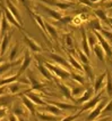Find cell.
<instances>
[{
	"instance_id": "obj_1",
	"label": "cell",
	"mask_w": 112,
	"mask_h": 121,
	"mask_svg": "<svg viewBox=\"0 0 112 121\" xmlns=\"http://www.w3.org/2000/svg\"><path fill=\"white\" fill-rule=\"evenodd\" d=\"M94 34L96 35V39H97V43H99L101 47L103 48V50H104V53H105L110 58H112V47L110 46V43L108 42L105 38L102 35V34L100 33L99 31H93Z\"/></svg>"
},
{
	"instance_id": "obj_2",
	"label": "cell",
	"mask_w": 112,
	"mask_h": 121,
	"mask_svg": "<svg viewBox=\"0 0 112 121\" xmlns=\"http://www.w3.org/2000/svg\"><path fill=\"white\" fill-rule=\"evenodd\" d=\"M45 67L49 69L50 71H52L53 73L58 75L60 79H68L70 78V72H68V70H63L62 67L58 66V65H53L51 63H45Z\"/></svg>"
},
{
	"instance_id": "obj_3",
	"label": "cell",
	"mask_w": 112,
	"mask_h": 121,
	"mask_svg": "<svg viewBox=\"0 0 112 121\" xmlns=\"http://www.w3.org/2000/svg\"><path fill=\"white\" fill-rule=\"evenodd\" d=\"M106 103H108V99H106V98H102V99L99 102V104L95 106V108H94L92 112L88 114V117H87V121L96 120V119L99 118V115L102 113V110L104 108V106L106 105Z\"/></svg>"
},
{
	"instance_id": "obj_4",
	"label": "cell",
	"mask_w": 112,
	"mask_h": 121,
	"mask_svg": "<svg viewBox=\"0 0 112 121\" xmlns=\"http://www.w3.org/2000/svg\"><path fill=\"white\" fill-rule=\"evenodd\" d=\"M39 1H42L44 4H48L50 6H53V7H57L59 9H69L74 6V4L71 2H65V1H61V0H39Z\"/></svg>"
},
{
	"instance_id": "obj_5",
	"label": "cell",
	"mask_w": 112,
	"mask_h": 121,
	"mask_svg": "<svg viewBox=\"0 0 112 121\" xmlns=\"http://www.w3.org/2000/svg\"><path fill=\"white\" fill-rule=\"evenodd\" d=\"M102 94H103V91H100V93H97V95L93 96L90 101L86 102L85 104H84V106L82 108V110H80V111L83 112V111H87V110H91V108H95V106L99 104V102L101 101L102 98H104V97H102Z\"/></svg>"
},
{
	"instance_id": "obj_6",
	"label": "cell",
	"mask_w": 112,
	"mask_h": 121,
	"mask_svg": "<svg viewBox=\"0 0 112 121\" xmlns=\"http://www.w3.org/2000/svg\"><path fill=\"white\" fill-rule=\"evenodd\" d=\"M105 81H106V72L100 74L97 78H95V80H94V87H93L95 94H97V93L101 91V88L104 86Z\"/></svg>"
},
{
	"instance_id": "obj_7",
	"label": "cell",
	"mask_w": 112,
	"mask_h": 121,
	"mask_svg": "<svg viewBox=\"0 0 112 121\" xmlns=\"http://www.w3.org/2000/svg\"><path fill=\"white\" fill-rule=\"evenodd\" d=\"M80 32H82V47H83V52H84V54L87 57H90L91 56V50H90V45H88V40H87V33H86V31L83 27H82Z\"/></svg>"
},
{
	"instance_id": "obj_8",
	"label": "cell",
	"mask_w": 112,
	"mask_h": 121,
	"mask_svg": "<svg viewBox=\"0 0 112 121\" xmlns=\"http://www.w3.org/2000/svg\"><path fill=\"white\" fill-rule=\"evenodd\" d=\"M40 7L44 10V12H46V13L49 14L52 18H54V20H57V21H61V18H62V14L59 13V12H57L56 9H52V8H50V7H46L44 6V5H40Z\"/></svg>"
},
{
	"instance_id": "obj_9",
	"label": "cell",
	"mask_w": 112,
	"mask_h": 121,
	"mask_svg": "<svg viewBox=\"0 0 112 121\" xmlns=\"http://www.w3.org/2000/svg\"><path fill=\"white\" fill-rule=\"evenodd\" d=\"M13 112L15 115L26 117V115L28 114V111L26 110V106H24V104H20V103H15V104H14Z\"/></svg>"
},
{
	"instance_id": "obj_10",
	"label": "cell",
	"mask_w": 112,
	"mask_h": 121,
	"mask_svg": "<svg viewBox=\"0 0 112 121\" xmlns=\"http://www.w3.org/2000/svg\"><path fill=\"white\" fill-rule=\"evenodd\" d=\"M24 41L26 42V45L30 47V49H31L32 52H35V53H37V52H42V49H41V47H40L39 45H37V43H36L32 38L27 37L26 34H24Z\"/></svg>"
},
{
	"instance_id": "obj_11",
	"label": "cell",
	"mask_w": 112,
	"mask_h": 121,
	"mask_svg": "<svg viewBox=\"0 0 112 121\" xmlns=\"http://www.w3.org/2000/svg\"><path fill=\"white\" fill-rule=\"evenodd\" d=\"M94 95H95V93H94V88L88 87L86 90H84V93H83V95H82V97L78 98V103H84V102L86 103V102H88Z\"/></svg>"
},
{
	"instance_id": "obj_12",
	"label": "cell",
	"mask_w": 112,
	"mask_h": 121,
	"mask_svg": "<svg viewBox=\"0 0 112 121\" xmlns=\"http://www.w3.org/2000/svg\"><path fill=\"white\" fill-rule=\"evenodd\" d=\"M46 103L54 105V106L61 108V110H76L77 108V106H75L73 104H69V103H65V102H46Z\"/></svg>"
},
{
	"instance_id": "obj_13",
	"label": "cell",
	"mask_w": 112,
	"mask_h": 121,
	"mask_svg": "<svg viewBox=\"0 0 112 121\" xmlns=\"http://www.w3.org/2000/svg\"><path fill=\"white\" fill-rule=\"evenodd\" d=\"M27 97L31 99V101L33 102L34 104H36V105H43V106H46L48 105V103L44 101H42L41 99V97L40 96H37L36 94H33V93H30V91H27Z\"/></svg>"
},
{
	"instance_id": "obj_14",
	"label": "cell",
	"mask_w": 112,
	"mask_h": 121,
	"mask_svg": "<svg viewBox=\"0 0 112 121\" xmlns=\"http://www.w3.org/2000/svg\"><path fill=\"white\" fill-rule=\"evenodd\" d=\"M5 17L8 20V22L13 23L15 26H17L18 29H23V25H22V24H18V21L14 17V15L10 13V10H9L8 8H5Z\"/></svg>"
},
{
	"instance_id": "obj_15",
	"label": "cell",
	"mask_w": 112,
	"mask_h": 121,
	"mask_svg": "<svg viewBox=\"0 0 112 121\" xmlns=\"http://www.w3.org/2000/svg\"><path fill=\"white\" fill-rule=\"evenodd\" d=\"M36 113V117L41 119V120L44 121H56L57 120V115L52 114V113H42V112H39V111H35Z\"/></svg>"
},
{
	"instance_id": "obj_16",
	"label": "cell",
	"mask_w": 112,
	"mask_h": 121,
	"mask_svg": "<svg viewBox=\"0 0 112 121\" xmlns=\"http://www.w3.org/2000/svg\"><path fill=\"white\" fill-rule=\"evenodd\" d=\"M6 4H7V8L10 10V13L14 15V17L18 21V22H22L20 14H19V12H18V9H17V8H15V6H14L13 4L10 2V0H6Z\"/></svg>"
},
{
	"instance_id": "obj_17",
	"label": "cell",
	"mask_w": 112,
	"mask_h": 121,
	"mask_svg": "<svg viewBox=\"0 0 112 121\" xmlns=\"http://www.w3.org/2000/svg\"><path fill=\"white\" fill-rule=\"evenodd\" d=\"M57 85L59 86L60 90L62 91V94H63L65 97H67L68 99H73V97H71V88H69L65 83H61V82H57Z\"/></svg>"
},
{
	"instance_id": "obj_18",
	"label": "cell",
	"mask_w": 112,
	"mask_h": 121,
	"mask_svg": "<svg viewBox=\"0 0 112 121\" xmlns=\"http://www.w3.org/2000/svg\"><path fill=\"white\" fill-rule=\"evenodd\" d=\"M105 91H106V94H108V97H112V77L109 71H106Z\"/></svg>"
},
{
	"instance_id": "obj_19",
	"label": "cell",
	"mask_w": 112,
	"mask_h": 121,
	"mask_svg": "<svg viewBox=\"0 0 112 121\" xmlns=\"http://www.w3.org/2000/svg\"><path fill=\"white\" fill-rule=\"evenodd\" d=\"M49 56H50L53 60H56L57 64H60L62 67L69 69V63H68V60H66L65 58H62L61 56H58V55H54V54H49Z\"/></svg>"
},
{
	"instance_id": "obj_20",
	"label": "cell",
	"mask_w": 112,
	"mask_h": 121,
	"mask_svg": "<svg viewBox=\"0 0 112 121\" xmlns=\"http://www.w3.org/2000/svg\"><path fill=\"white\" fill-rule=\"evenodd\" d=\"M93 50H94V54L96 55V57L99 58L100 60H102V62H104V57H105V53H104V50H103V48L100 46L99 43H96L94 47H93Z\"/></svg>"
},
{
	"instance_id": "obj_21",
	"label": "cell",
	"mask_w": 112,
	"mask_h": 121,
	"mask_svg": "<svg viewBox=\"0 0 112 121\" xmlns=\"http://www.w3.org/2000/svg\"><path fill=\"white\" fill-rule=\"evenodd\" d=\"M31 62H32V56L30 55V53L28 52H25V56H24V63H23V66L20 67V70H19V73L18 74H20V73H23L25 70H26L27 67L30 66V64H31Z\"/></svg>"
},
{
	"instance_id": "obj_22",
	"label": "cell",
	"mask_w": 112,
	"mask_h": 121,
	"mask_svg": "<svg viewBox=\"0 0 112 121\" xmlns=\"http://www.w3.org/2000/svg\"><path fill=\"white\" fill-rule=\"evenodd\" d=\"M23 104L26 106V108L31 112V114H34L35 113V106H34V103L27 96H23Z\"/></svg>"
},
{
	"instance_id": "obj_23",
	"label": "cell",
	"mask_w": 112,
	"mask_h": 121,
	"mask_svg": "<svg viewBox=\"0 0 112 121\" xmlns=\"http://www.w3.org/2000/svg\"><path fill=\"white\" fill-rule=\"evenodd\" d=\"M9 40H10V32L6 33L4 35V39H2V43H1V47H0V53L4 55L6 53L7 48L9 46Z\"/></svg>"
},
{
	"instance_id": "obj_24",
	"label": "cell",
	"mask_w": 112,
	"mask_h": 121,
	"mask_svg": "<svg viewBox=\"0 0 112 121\" xmlns=\"http://www.w3.org/2000/svg\"><path fill=\"white\" fill-rule=\"evenodd\" d=\"M68 63H69V64H70V65H71L73 67H75L76 70H79V71H82V72L84 71L83 66H82V65L79 64L78 62L76 60V58H75V57H74V56H73L71 54L68 55Z\"/></svg>"
},
{
	"instance_id": "obj_25",
	"label": "cell",
	"mask_w": 112,
	"mask_h": 121,
	"mask_svg": "<svg viewBox=\"0 0 112 121\" xmlns=\"http://www.w3.org/2000/svg\"><path fill=\"white\" fill-rule=\"evenodd\" d=\"M83 69H84V72L86 73L87 78L90 79L91 81H94L95 80V77H94V72H93V69L91 67L90 64H84L83 65Z\"/></svg>"
},
{
	"instance_id": "obj_26",
	"label": "cell",
	"mask_w": 112,
	"mask_h": 121,
	"mask_svg": "<svg viewBox=\"0 0 112 121\" xmlns=\"http://www.w3.org/2000/svg\"><path fill=\"white\" fill-rule=\"evenodd\" d=\"M20 88H22V86L19 85V82L15 81V82H11L8 85V91H10L11 94H16V93L20 91Z\"/></svg>"
},
{
	"instance_id": "obj_27",
	"label": "cell",
	"mask_w": 112,
	"mask_h": 121,
	"mask_svg": "<svg viewBox=\"0 0 112 121\" xmlns=\"http://www.w3.org/2000/svg\"><path fill=\"white\" fill-rule=\"evenodd\" d=\"M45 27H46L48 33L50 34L54 40H58V31H57V30H56V29H54L50 23H45Z\"/></svg>"
},
{
	"instance_id": "obj_28",
	"label": "cell",
	"mask_w": 112,
	"mask_h": 121,
	"mask_svg": "<svg viewBox=\"0 0 112 121\" xmlns=\"http://www.w3.org/2000/svg\"><path fill=\"white\" fill-rule=\"evenodd\" d=\"M94 14L96 15L97 20L102 21V22H104V23H109V22H108V16L105 15L104 10H102V9H95V10H94Z\"/></svg>"
},
{
	"instance_id": "obj_29",
	"label": "cell",
	"mask_w": 112,
	"mask_h": 121,
	"mask_svg": "<svg viewBox=\"0 0 112 121\" xmlns=\"http://www.w3.org/2000/svg\"><path fill=\"white\" fill-rule=\"evenodd\" d=\"M87 40H88V45H90V47L93 48L96 43H97V39H96V35L94 34L93 31H90L88 32V35H87Z\"/></svg>"
},
{
	"instance_id": "obj_30",
	"label": "cell",
	"mask_w": 112,
	"mask_h": 121,
	"mask_svg": "<svg viewBox=\"0 0 112 121\" xmlns=\"http://www.w3.org/2000/svg\"><path fill=\"white\" fill-rule=\"evenodd\" d=\"M13 103V96H1L0 97V105L5 106V108H8L10 104Z\"/></svg>"
},
{
	"instance_id": "obj_31",
	"label": "cell",
	"mask_w": 112,
	"mask_h": 121,
	"mask_svg": "<svg viewBox=\"0 0 112 121\" xmlns=\"http://www.w3.org/2000/svg\"><path fill=\"white\" fill-rule=\"evenodd\" d=\"M18 63H20V60L15 62V63H2V64H0V74L5 73L7 70H9V69L11 66H14V65H17Z\"/></svg>"
},
{
	"instance_id": "obj_32",
	"label": "cell",
	"mask_w": 112,
	"mask_h": 121,
	"mask_svg": "<svg viewBox=\"0 0 112 121\" xmlns=\"http://www.w3.org/2000/svg\"><path fill=\"white\" fill-rule=\"evenodd\" d=\"M37 66H39V70L40 72L43 74V77H45L46 79H52V77H51V74H50V72L46 70L45 65H43L41 62H39V64H37Z\"/></svg>"
},
{
	"instance_id": "obj_33",
	"label": "cell",
	"mask_w": 112,
	"mask_h": 121,
	"mask_svg": "<svg viewBox=\"0 0 112 121\" xmlns=\"http://www.w3.org/2000/svg\"><path fill=\"white\" fill-rule=\"evenodd\" d=\"M33 17L34 20L36 21V23L40 25V27L43 30V32L44 33H46V27H45V23H44V21L42 20V17H40L39 15H36V14H33Z\"/></svg>"
},
{
	"instance_id": "obj_34",
	"label": "cell",
	"mask_w": 112,
	"mask_h": 121,
	"mask_svg": "<svg viewBox=\"0 0 112 121\" xmlns=\"http://www.w3.org/2000/svg\"><path fill=\"white\" fill-rule=\"evenodd\" d=\"M44 108H45L48 112H50V113H52V114H60L61 112H62V110L59 108H57V106H51L50 104H48L46 106H44Z\"/></svg>"
},
{
	"instance_id": "obj_35",
	"label": "cell",
	"mask_w": 112,
	"mask_h": 121,
	"mask_svg": "<svg viewBox=\"0 0 112 121\" xmlns=\"http://www.w3.org/2000/svg\"><path fill=\"white\" fill-rule=\"evenodd\" d=\"M8 23H9L8 20L4 16L2 20H1V34H2V35H5V34H6V31L9 29V24H8Z\"/></svg>"
},
{
	"instance_id": "obj_36",
	"label": "cell",
	"mask_w": 112,
	"mask_h": 121,
	"mask_svg": "<svg viewBox=\"0 0 112 121\" xmlns=\"http://www.w3.org/2000/svg\"><path fill=\"white\" fill-rule=\"evenodd\" d=\"M18 75H19V74H15V75L10 77V78H6V79H4V80H0V86H4V85H7V83H11V82H15V81L17 80Z\"/></svg>"
},
{
	"instance_id": "obj_37",
	"label": "cell",
	"mask_w": 112,
	"mask_h": 121,
	"mask_svg": "<svg viewBox=\"0 0 112 121\" xmlns=\"http://www.w3.org/2000/svg\"><path fill=\"white\" fill-rule=\"evenodd\" d=\"M100 32L102 33V35H103L104 38H106V40H108L109 43H112V32L108 31V30H104L103 27L101 29V31H100Z\"/></svg>"
},
{
	"instance_id": "obj_38",
	"label": "cell",
	"mask_w": 112,
	"mask_h": 121,
	"mask_svg": "<svg viewBox=\"0 0 112 121\" xmlns=\"http://www.w3.org/2000/svg\"><path fill=\"white\" fill-rule=\"evenodd\" d=\"M77 53L79 55V58H80V62L83 63V65L84 64H90V60H88V57L84 54V52L83 50H80V49H77Z\"/></svg>"
},
{
	"instance_id": "obj_39",
	"label": "cell",
	"mask_w": 112,
	"mask_h": 121,
	"mask_svg": "<svg viewBox=\"0 0 112 121\" xmlns=\"http://www.w3.org/2000/svg\"><path fill=\"white\" fill-rule=\"evenodd\" d=\"M90 26L92 27V29H94V31H101V29H102V25H101L100 20L92 21V22L90 23Z\"/></svg>"
},
{
	"instance_id": "obj_40",
	"label": "cell",
	"mask_w": 112,
	"mask_h": 121,
	"mask_svg": "<svg viewBox=\"0 0 112 121\" xmlns=\"http://www.w3.org/2000/svg\"><path fill=\"white\" fill-rule=\"evenodd\" d=\"M18 48H19V45L17 43L15 47L11 49V52H10V55H9V60L10 62H13L14 60H15V57H16V55H17V53H18Z\"/></svg>"
},
{
	"instance_id": "obj_41",
	"label": "cell",
	"mask_w": 112,
	"mask_h": 121,
	"mask_svg": "<svg viewBox=\"0 0 112 121\" xmlns=\"http://www.w3.org/2000/svg\"><path fill=\"white\" fill-rule=\"evenodd\" d=\"M70 77H73L74 80L79 82L80 85H84V83H85V79H84V77H82V75H78V74H76V73H70Z\"/></svg>"
},
{
	"instance_id": "obj_42",
	"label": "cell",
	"mask_w": 112,
	"mask_h": 121,
	"mask_svg": "<svg viewBox=\"0 0 112 121\" xmlns=\"http://www.w3.org/2000/svg\"><path fill=\"white\" fill-rule=\"evenodd\" d=\"M80 113H82V111H79L78 113H75V114H71V115H68V117H66V118H63L61 121H74L75 119H77V118H79V115H80Z\"/></svg>"
},
{
	"instance_id": "obj_43",
	"label": "cell",
	"mask_w": 112,
	"mask_h": 121,
	"mask_svg": "<svg viewBox=\"0 0 112 121\" xmlns=\"http://www.w3.org/2000/svg\"><path fill=\"white\" fill-rule=\"evenodd\" d=\"M84 93V89L80 87H76V88H71V96H78V95L83 94Z\"/></svg>"
},
{
	"instance_id": "obj_44",
	"label": "cell",
	"mask_w": 112,
	"mask_h": 121,
	"mask_svg": "<svg viewBox=\"0 0 112 121\" xmlns=\"http://www.w3.org/2000/svg\"><path fill=\"white\" fill-rule=\"evenodd\" d=\"M108 112H112V99L110 102H108L106 105L104 106V108L102 110V113H103V114H105Z\"/></svg>"
},
{
	"instance_id": "obj_45",
	"label": "cell",
	"mask_w": 112,
	"mask_h": 121,
	"mask_svg": "<svg viewBox=\"0 0 112 121\" xmlns=\"http://www.w3.org/2000/svg\"><path fill=\"white\" fill-rule=\"evenodd\" d=\"M66 42H67V46L68 47H73V39H71V37L69 35V34H67L66 35Z\"/></svg>"
},
{
	"instance_id": "obj_46",
	"label": "cell",
	"mask_w": 112,
	"mask_h": 121,
	"mask_svg": "<svg viewBox=\"0 0 112 121\" xmlns=\"http://www.w3.org/2000/svg\"><path fill=\"white\" fill-rule=\"evenodd\" d=\"M71 20H73V17H71V16H66V17H63V16H62V18H61L60 22H62L63 24H68Z\"/></svg>"
},
{
	"instance_id": "obj_47",
	"label": "cell",
	"mask_w": 112,
	"mask_h": 121,
	"mask_svg": "<svg viewBox=\"0 0 112 121\" xmlns=\"http://www.w3.org/2000/svg\"><path fill=\"white\" fill-rule=\"evenodd\" d=\"M103 6H104V8H106V9H112V0H109V1L104 2Z\"/></svg>"
},
{
	"instance_id": "obj_48",
	"label": "cell",
	"mask_w": 112,
	"mask_h": 121,
	"mask_svg": "<svg viewBox=\"0 0 112 121\" xmlns=\"http://www.w3.org/2000/svg\"><path fill=\"white\" fill-rule=\"evenodd\" d=\"M82 4H85V5H87V6H90V7H93L94 6V4H92L90 0H79Z\"/></svg>"
},
{
	"instance_id": "obj_49",
	"label": "cell",
	"mask_w": 112,
	"mask_h": 121,
	"mask_svg": "<svg viewBox=\"0 0 112 121\" xmlns=\"http://www.w3.org/2000/svg\"><path fill=\"white\" fill-rule=\"evenodd\" d=\"M6 112H7L6 108H0V118H4L6 115Z\"/></svg>"
},
{
	"instance_id": "obj_50",
	"label": "cell",
	"mask_w": 112,
	"mask_h": 121,
	"mask_svg": "<svg viewBox=\"0 0 112 121\" xmlns=\"http://www.w3.org/2000/svg\"><path fill=\"white\" fill-rule=\"evenodd\" d=\"M8 119H9V121H18V119L16 118V115L15 114H10L9 117H8Z\"/></svg>"
},
{
	"instance_id": "obj_51",
	"label": "cell",
	"mask_w": 112,
	"mask_h": 121,
	"mask_svg": "<svg viewBox=\"0 0 112 121\" xmlns=\"http://www.w3.org/2000/svg\"><path fill=\"white\" fill-rule=\"evenodd\" d=\"M8 89V86L7 87H0V95H2V94H5L6 93V90Z\"/></svg>"
},
{
	"instance_id": "obj_52",
	"label": "cell",
	"mask_w": 112,
	"mask_h": 121,
	"mask_svg": "<svg viewBox=\"0 0 112 121\" xmlns=\"http://www.w3.org/2000/svg\"><path fill=\"white\" fill-rule=\"evenodd\" d=\"M108 22L111 24V26H112V17H108Z\"/></svg>"
},
{
	"instance_id": "obj_53",
	"label": "cell",
	"mask_w": 112,
	"mask_h": 121,
	"mask_svg": "<svg viewBox=\"0 0 112 121\" xmlns=\"http://www.w3.org/2000/svg\"><path fill=\"white\" fill-rule=\"evenodd\" d=\"M18 121H26V120H25L24 118H19V119H18Z\"/></svg>"
},
{
	"instance_id": "obj_54",
	"label": "cell",
	"mask_w": 112,
	"mask_h": 121,
	"mask_svg": "<svg viewBox=\"0 0 112 121\" xmlns=\"http://www.w3.org/2000/svg\"><path fill=\"white\" fill-rule=\"evenodd\" d=\"M1 16H2V14L0 13V23H1V20H2V17H1Z\"/></svg>"
},
{
	"instance_id": "obj_55",
	"label": "cell",
	"mask_w": 112,
	"mask_h": 121,
	"mask_svg": "<svg viewBox=\"0 0 112 121\" xmlns=\"http://www.w3.org/2000/svg\"><path fill=\"white\" fill-rule=\"evenodd\" d=\"M1 60H2V58H1V57H0V63H1Z\"/></svg>"
},
{
	"instance_id": "obj_56",
	"label": "cell",
	"mask_w": 112,
	"mask_h": 121,
	"mask_svg": "<svg viewBox=\"0 0 112 121\" xmlns=\"http://www.w3.org/2000/svg\"><path fill=\"white\" fill-rule=\"evenodd\" d=\"M111 65H112V60H111Z\"/></svg>"
},
{
	"instance_id": "obj_57",
	"label": "cell",
	"mask_w": 112,
	"mask_h": 121,
	"mask_svg": "<svg viewBox=\"0 0 112 121\" xmlns=\"http://www.w3.org/2000/svg\"><path fill=\"white\" fill-rule=\"evenodd\" d=\"M110 10H112V9H110Z\"/></svg>"
},
{
	"instance_id": "obj_58",
	"label": "cell",
	"mask_w": 112,
	"mask_h": 121,
	"mask_svg": "<svg viewBox=\"0 0 112 121\" xmlns=\"http://www.w3.org/2000/svg\"><path fill=\"white\" fill-rule=\"evenodd\" d=\"M0 1H1V0H0Z\"/></svg>"
},
{
	"instance_id": "obj_59",
	"label": "cell",
	"mask_w": 112,
	"mask_h": 121,
	"mask_svg": "<svg viewBox=\"0 0 112 121\" xmlns=\"http://www.w3.org/2000/svg\"><path fill=\"white\" fill-rule=\"evenodd\" d=\"M61 1H62V0H61Z\"/></svg>"
}]
</instances>
